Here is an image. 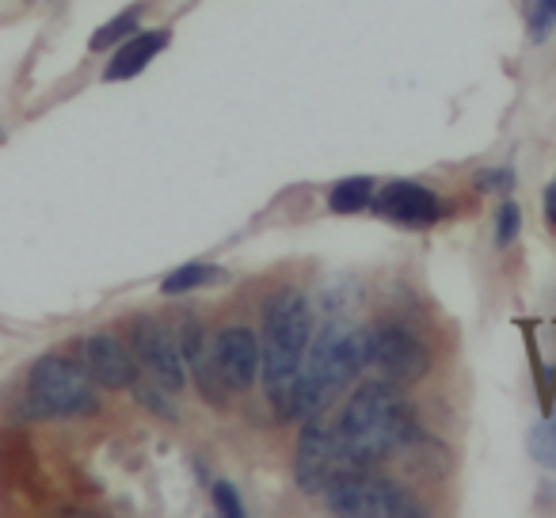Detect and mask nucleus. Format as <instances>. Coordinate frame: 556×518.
Wrapping results in <instances>:
<instances>
[{"mask_svg":"<svg viewBox=\"0 0 556 518\" xmlns=\"http://www.w3.org/2000/svg\"><path fill=\"white\" fill-rule=\"evenodd\" d=\"M541 206H545V222L556 229V179L545 187V199H541Z\"/></svg>","mask_w":556,"mask_h":518,"instance_id":"obj_23","label":"nucleus"},{"mask_svg":"<svg viewBox=\"0 0 556 518\" xmlns=\"http://www.w3.org/2000/svg\"><path fill=\"white\" fill-rule=\"evenodd\" d=\"M134 396H138L141 408H149L153 416L168 419V424H176V419H179L176 404H172V389H164L156 378H138V381H134Z\"/></svg>","mask_w":556,"mask_h":518,"instance_id":"obj_17","label":"nucleus"},{"mask_svg":"<svg viewBox=\"0 0 556 518\" xmlns=\"http://www.w3.org/2000/svg\"><path fill=\"white\" fill-rule=\"evenodd\" d=\"M210 500H214V510L222 518H244L248 515L237 484H229V480H214V484H210Z\"/></svg>","mask_w":556,"mask_h":518,"instance_id":"obj_20","label":"nucleus"},{"mask_svg":"<svg viewBox=\"0 0 556 518\" xmlns=\"http://www.w3.org/2000/svg\"><path fill=\"white\" fill-rule=\"evenodd\" d=\"M510 187H515V172H510V168H484V172H477V191H484V194H510Z\"/></svg>","mask_w":556,"mask_h":518,"instance_id":"obj_22","label":"nucleus"},{"mask_svg":"<svg viewBox=\"0 0 556 518\" xmlns=\"http://www.w3.org/2000/svg\"><path fill=\"white\" fill-rule=\"evenodd\" d=\"M526 450H530V457L541 465V469L556 472V419H541V424H533L530 434H526Z\"/></svg>","mask_w":556,"mask_h":518,"instance_id":"obj_18","label":"nucleus"},{"mask_svg":"<svg viewBox=\"0 0 556 518\" xmlns=\"http://www.w3.org/2000/svg\"><path fill=\"white\" fill-rule=\"evenodd\" d=\"M168 42H172L168 27L134 31L126 42H118V50H115V58L108 62V73H103V80H108V85H118V80H134L138 73L149 70V62H153V58H161L164 50H168Z\"/></svg>","mask_w":556,"mask_h":518,"instance_id":"obj_13","label":"nucleus"},{"mask_svg":"<svg viewBox=\"0 0 556 518\" xmlns=\"http://www.w3.org/2000/svg\"><path fill=\"white\" fill-rule=\"evenodd\" d=\"M130 348L138 355V363L149 370V378H156L164 389H184L187 386V363L184 348H179V332H172L161 317H138L130 328Z\"/></svg>","mask_w":556,"mask_h":518,"instance_id":"obj_7","label":"nucleus"},{"mask_svg":"<svg viewBox=\"0 0 556 518\" xmlns=\"http://www.w3.org/2000/svg\"><path fill=\"white\" fill-rule=\"evenodd\" d=\"M27 401L47 419H77L100 412L96 378L70 355H39L27 370Z\"/></svg>","mask_w":556,"mask_h":518,"instance_id":"obj_5","label":"nucleus"},{"mask_svg":"<svg viewBox=\"0 0 556 518\" xmlns=\"http://www.w3.org/2000/svg\"><path fill=\"white\" fill-rule=\"evenodd\" d=\"M374 214L401 225V229H427L446 210H442V199L431 187L416 184V179H393V184L378 187V194H374Z\"/></svg>","mask_w":556,"mask_h":518,"instance_id":"obj_10","label":"nucleus"},{"mask_svg":"<svg viewBox=\"0 0 556 518\" xmlns=\"http://www.w3.org/2000/svg\"><path fill=\"white\" fill-rule=\"evenodd\" d=\"M214 363L229 393H248L263 370V340L248 325H225L214 332Z\"/></svg>","mask_w":556,"mask_h":518,"instance_id":"obj_9","label":"nucleus"},{"mask_svg":"<svg viewBox=\"0 0 556 518\" xmlns=\"http://www.w3.org/2000/svg\"><path fill=\"white\" fill-rule=\"evenodd\" d=\"M336 439L348 465H378L419 442L416 408L396 381H363L336 419Z\"/></svg>","mask_w":556,"mask_h":518,"instance_id":"obj_2","label":"nucleus"},{"mask_svg":"<svg viewBox=\"0 0 556 518\" xmlns=\"http://www.w3.org/2000/svg\"><path fill=\"white\" fill-rule=\"evenodd\" d=\"M526 27H530V42H545L556 27V0H533Z\"/></svg>","mask_w":556,"mask_h":518,"instance_id":"obj_21","label":"nucleus"},{"mask_svg":"<svg viewBox=\"0 0 556 518\" xmlns=\"http://www.w3.org/2000/svg\"><path fill=\"white\" fill-rule=\"evenodd\" d=\"M374 194H378V184L370 176H348L340 184H332L328 210L332 214H363V210L374 206Z\"/></svg>","mask_w":556,"mask_h":518,"instance_id":"obj_14","label":"nucleus"},{"mask_svg":"<svg viewBox=\"0 0 556 518\" xmlns=\"http://www.w3.org/2000/svg\"><path fill=\"white\" fill-rule=\"evenodd\" d=\"M77 358L88 374L96 378V386L103 389H134V381L141 378V363L134 355V348H126L118 336L92 332L77 343Z\"/></svg>","mask_w":556,"mask_h":518,"instance_id":"obj_11","label":"nucleus"},{"mask_svg":"<svg viewBox=\"0 0 556 518\" xmlns=\"http://www.w3.org/2000/svg\"><path fill=\"white\" fill-rule=\"evenodd\" d=\"M138 24H141V9L134 4V9L118 12V16H111L108 24L96 27V35H92V42H88V47H92V50H111V47H118V42H126L134 31H138Z\"/></svg>","mask_w":556,"mask_h":518,"instance_id":"obj_16","label":"nucleus"},{"mask_svg":"<svg viewBox=\"0 0 556 518\" xmlns=\"http://www.w3.org/2000/svg\"><path fill=\"white\" fill-rule=\"evenodd\" d=\"M522 232V210L515 199H503L495 210V248H510Z\"/></svg>","mask_w":556,"mask_h":518,"instance_id":"obj_19","label":"nucleus"},{"mask_svg":"<svg viewBox=\"0 0 556 518\" xmlns=\"http://www.w3.org/2000/svg\"><path fill=\"white\" fill-rule=\"evenodd\" d=\"M325 510L343 518H416L427 515V507L396 484L393 477L381 472H366V465H348L340 469L325 488Z\"/></svg>","mask_w":556,"mask_h":518,"instance_id":"obj_4","label":"nucleus"},{"mask_svg":"<svg viewBox=\"0 0 556 518\" xmlns=\"http://www.w3.org/2000/svg\"><path fill=\"white\" fill-rule=\"evenodd\" d=\"M263 393L278 419L302 416V370L313 340L309 298L282 287L263 302Z\"/></svg>","mask_w":556,"mask_h":518,"instance_id":"obj_1","label":"nucleus"},{"mask_svg":"<svg viewBox=\"0 0 556 518\" xmlns=\"http://www.w3.org/2000/svg\"><path fill=\"white\" fill-rule=\"evenodd\" d=\"M374 355V328L355 320L328 317L313 332L309 355L302 370V416H320L351 381L370 370Z\"/></svg>","mask_w":556,"mask_h":518,"instance_id":"obj_3","label":"nucleus"},{"mask_svg":"<svg viewBox=\"0 0 556 518\" xmlns=\"http://www.w3.org/2000/svg\"><path fill=\"white\" fill-rule=\"evenodd\" d=\"M370 370H378L381 378L396 381V386H416L431 374V348L416 328L401 325V320H381V325H374Z\"/></svg>","mask_w":556,"mask_h":518,"instance_id":"obj_6","label":"nucleus"},{"mask_svg":"<svg viewBox=\"0 0 556 518\" xmlns=\"http://www.w3.org/2000/svg\"><path fill=\"white\" fill-rule=\"evenodd\" d=\"M340 469H348V457L336 439V424H325L320 416H309V424L302 427V439L294 450V480L302 484V492L325 495L328 480Z\"/></svg>","mask_w":556,"mask_h":518,"instance_id":"obj_8","label":"nucleus"},{"mask_svg":"<svg viewBox=\"0 0 556 518\" xmlns=\"http://www.w3.org/2000/svg\"><path fill=\"white\" fill-rule=\"evenodd\" d=\"M225 271L217 264H202V260H191V264L176 267L168 279L161 282V294L164 298H179V294H191V290H202L210 282H222Z\"/></svg>","mask_w":556,"mask_h":518,"instance_id":"obj_15","label":"nucleus"},{"mask_svg":"<svg viewBox=\"0 0 556 518\" xmlns=\"http://www.w3.org/2000/svg\"><path fill=\"white\" fill-rule=\"evenodd\" d=\"M179 348H184L187 374H191V378L199 381L202 401H210V404H217V408H225L232 393H229V386L222 381V374H217L214 340L206 336V328H202L199 317H191L184 328H179Z\"/></svg>","mask_w":556,"mask_h":518,"instance_id":"obj_12","label":"nucleus"}]
</instances>
